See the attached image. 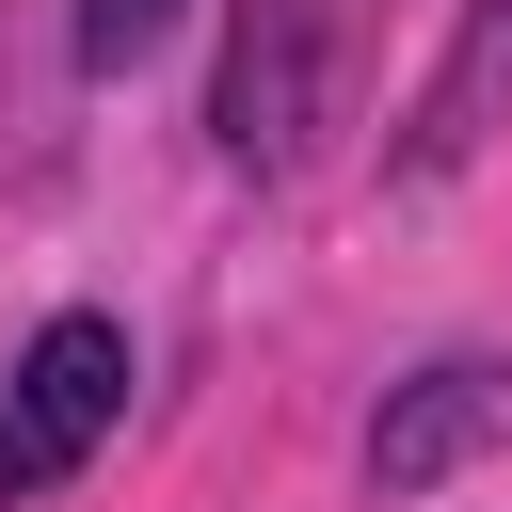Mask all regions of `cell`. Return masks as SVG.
<instances>
[{"label":"cell","mask_w":512,"mask_h":512,"mask_svg":"<svg viewBox=\"0 0 512 512\" xmlns=\"http://www.w3.org/2000/svg\"><path fill=\"white\" fill-rule=\"evenodd\" d=\"M112 416H128V320L64 304V320L16 352V384H0V496H64V480L112 448Z\"/></svg>","instance_id":"obj_1"},{"label":"cell","mask_w":512,"mask_h":512,"mask_svg":"<svg viewBox=\"0 0 512 512\" xmlns=\"http://www.w3.org/2000/svg\"><path fill=\"white\" fill-rule=\"evenodd\" d=\"M352 16L368 0H240V48H224V144L256 176H288L352 80Z\"/></svg>","instance_id":"obj_2"},{"label":"cell","mask_w":512,"mask_h":512,"mask_svg":"<svg viewBox=\"0 0 512 512\" xmlns=\"http://www.w3.org/2000/svg\"><path fill=\"white\" fill-rule=\"evenodd\" d=\"M480 448H512V352H432L416 384H384L368 416V496H432Z\"/></svg>","instance_id":"obj_3"},{"label":"cell","mask_w":512,"mask_h":512,"mask_svg":"<svg viewBox=\"0 0 512 512\" xmlns=\"http://www.w3.org/2000/svg\"><path fill=\"white\" fill-rule=\"evenodd\" d=\"M496 96H512V0H464V48L432 64V96H416V144H400V160H416V176H448V160L496 128Z\"/></svg>","instance_id":"obj_4"},{"label":"cell","mask_w":512,"mask_h":512,"mask_svg":"<svg viewBox=\"0 0 512 512\" xmlns=\"http://www.w3.org/2000/svg\"><path fill=\"white\" fill-rule=\"evenodd\" d=\"M160 32H176V0H80V64H128Z\"/></svg>","instance_id":"obj_5"}]
</instances>
